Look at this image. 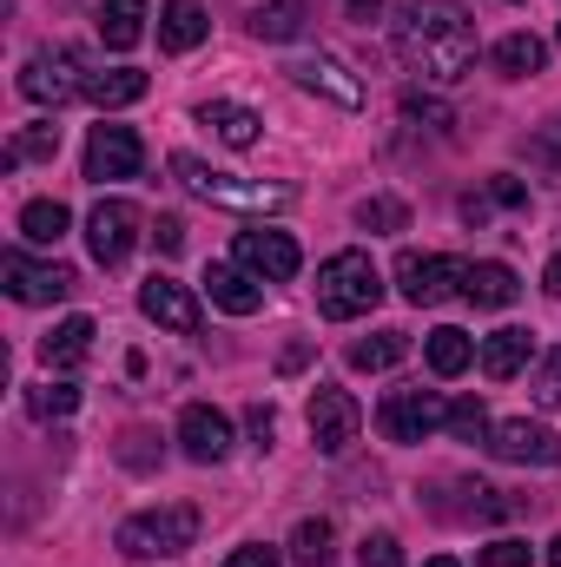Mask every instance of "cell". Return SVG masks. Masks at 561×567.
Segmentation results:
<instances>
[{
	"mask_svg": "<svg viewBox=\"0 0 561 567\" xmlns=\"http://www.w3.org/2000/svg\"><path fill=\"white\" fill-rule=\"evenodd\" d=\"M238 265L258 284H290L297 265H304V251H297L290 231H265V225H258V231H238Z\"/></svg>",
	"mask_w": 561,
	"mask_h": 567,
	"instance_id": "13",
	"label": "cell"
},
{
	"mask_svg": "<svg viewBox=\"0 0 561 567\" xmlns=\"http://www.w3.org/2000/svg\"><path fill=\"white\" fill-rule=\"evenodd\" d=\"M145 86H152V80H145L140 66H93V73H86V100H93L100 113L145 100Z\"/></svg>",
	"mask_w": 561,
	"mask_h": 567,
	"instance_id": "20",
	"label": "cell"
},
{
	"mask_svg": "<svg viewBox=\"0 0 561 567\" xmlns=\"http://www.w3.org/2000/svg\"><path fill=\"white\" fill-rule=\"evenodd\" d=\"M172 178H178L185 192H198V198H212V205H238V212H278V205H290L284 185H258V178L212 172V165L192 158V152H172Z\"/></svg>",
	"mask_w": 561,
	"mask_h": 567,
	"instance_id": "4",
	"label": "cell"
},
{
	"mask_svg": "<svg viewBox=\"0 0 561 567\" xmlns=\"http://www.w3.org/2000/svg\"><path fill=\"white\" fill-rule=\"evenodd\" d=\"M542 284H549V297H561V251L549 258V271H542Z\"/></svg>",
	"mask_w": 561,
	"mask_h": 567,
	"instance_id": "45",
	"label": "cell"
},
{
	"mask_svg": "<svg viewBox=\"0 0 561 567\" xmlns=\"http://www.w3.org/2000/svg\"><path fill=\"white\" fill-rule=\"evenodd\" d=\"M377 429H384L390 442H422V435L449 429V403H442L436 390H390L384 410H377Z\"/></svg>",
	"mask_w": 561,
	"mask_h": 567,
	"instance_id": "8",
	"label": "cell"
},
{
	"mask_svg": "<svg viewBox=\"0 0 561 567\" xmlns=\"http://www.w3.org/2000/svg\"><path fill=\"white\" fill-rule=\"evenodd\" d=\"M536 152H542V158H561V120H555V133H549V140L536 145Z\"/></svg>",
	"mask_w": 561,
	"mask_h": 567,
	"instance_id": "46",
	"label": "cell"
},
{
	"mask_svg": "<svg viewBox=\"0 0 561 567\" xmlns=\"http://www.w3.org/2000/svg\"><path fill=\"white\" fill-rule=\"evenodd\" d=\"M205 33H212V20H205L198 0H165V13H159V47L165 53H192Z\"/></svg>",
	"mask_w": 561,
	"mask_h": 567,
	"instance_id": "22",
	"label": "cell"
},
{
	"mask_svg": "<svg viewBox=\"0 0 561 567\" xmlns=\"http://www.w3.org/2000/svg\"><path fill=\"white\" fill-rule=\"evenodd\" d=\"M290 561L297 567H330L337 561V535H330V522H297V535H290Z\"/></svg>",
	"mask_w": 561,
	"mask_h": 567,
	"instance_id": "30",
	"label": "cell"
},
{
	"mask_svg": "<svg viewBox=\"0 0 561 567\" xmlns=\"http://www.w3.org/2000/svg\"><path fill=\"white\" fill-rule=\"evenodd\" d=\"M410 357V337L404 330H377L364 343H350V370H397Z\"/></svg>",
	"mask_w": 561,
	"mask_h": 567,
	"instance_id": "29",
	"label": "cell"
},
{
	"mask_svg": "<svg viewBox=\"0 0 561 567\" xmlns=\"http://www.w3.org/2000/svg\"><path fill=\"white\" fill-rule=\"evenodd\" d=\"M67 225H73V212H67L60 198H33V205L20 212V238H27V245H60Z\"/></svg>",
	"mask_w": 561,
	"mask_h": 567,
	"instance_id": "28",
	"label": "cell"
},
{
	"mask_svg": "<svg viewBox=\"0 0 561 567\" xmlns=\"http://www.w3.org/2000/svg\"><path fill=\"white\" fill-rule=\"evenodd\" d=\"M152 245H159L165 258H178V251H185V225H178V218H159V225H152Z\"/></svg>",
	"mask_w": 561,
	"mask_h": 567,
	"instance_id": "41",
	"label": "cell"
},
{
	"mask_svg": "<svg viewBox=\"0 0 561 567\" xmlns=\"http://www.w3.org/2000/svg\"><path fill=\"white\" fill-rule=\"evenodd\" d=\"M422 567H462V561H449V555H436V561H422Z\"/></svg>",
	"mask_w": 561,
	"mask_h": 567,
	"instance_id": "47",
	"label": "cell"
},
{
	"mask_svg": "<svg viewBox=\"0 0 561 567\" xmlns=\"http://www.w3.org/2000/svg\"><path fill=\"white\" fill-rule=\"evenodd\" d=\"M225 567H284V555L278 548H265V542H252V548H238Z\"/></svg>",
	"mask_w": 561,
	"mask_h": 567,
	"instance_id": "42",
	"label": "cell"
},
{
	"mask_svg": "<svg viewBox=\"0 0 561 567\" xmlns=\"http://www.w3.org/2000/svg\"><path fill=\"white\" fill-rule=\"evenodd\" d=\"M178 449H185L198 468H212V462L232 455V423H225L212 403H185V410H178Z\"/></svg>",
	"mask_w": 561,
	"mask_h": 567,
	"instance_id": "14",
	"label": "cell"
},
{
	"mask_svg": "<svg viewBox=\"0 0 561 567\" xmlns=\"http://www.w3.org/2000/svg\"><path fill=\"white\" fill-rule=\"evenodd\" d=\"M469 284V265L462 258H442V251H404L397 258V290L410 297V303H449L456 290Z\"/></svg>",
	"mask_w": 561,
	"mask_h": 567,
	"instance_id": "6",
	"label": "cell"
},
{
	"mask_svg": "<svg viewBox=\"0 0 561 567\" xmlns=\"http://www.w3.org/2000/svg\"><path fill=\"white\" fill-rule=\"evenodd\" d=\"M192 542H198L192 502H165V508H145V515L120 522V555H133V561H178Z\"/></svg>",
	"mask_w": 561,
	"mask_h": 567,
	"instance_id": "3",
	"label": "cell"
},
{
	"mask_svg": "<svg viewBox=\"0 0 561 567\" xmlns=\"http://www.w3.org/2000/svg\"><path fill=\"white\" fill-rule=\"evenodd\" d=\"M489 198H496V205H509V212H522V205H529V185H522V178H509V172H496V178H489Z\"/></svg>",
	"mask_w": 561,
	"mask_h": 567,
	"instance_id": "40",
	"label": "cell"
},
{
	"mask_svg": "<svg viewBox=\"0 0 561 567\" xmlns=\"http://www.w3.org/2000/svg\"><path fill=\"white\" fill-rule=\"evenodd\" d=\"M27 410H33L40 423H67V416L80 410V390H73L67 377H53V383H40V390H27Z\"/></svg>",
	"mask_w": 561,
	"mask_h": 567,
	"instance_id": "31",
	"label": "cell"
},
{
	"mask_svg": "<svg viewBox=\"0 0 561 567\" xmlns=\"http://www.w3.org/2000/svg\"><path fill=\"white\" fill-rule=\"evenodd\" d=\"M357 561L364 567H404V542H397V535H364Z\"/></svg>",
	"mask_w": 561,
	"mask_h": 567,
	"instance_id": "36",
	"label": "cell"
},
{
	"mask_svg": "<svg viewBox=\"0 0 561 567\" xmlns=\"http://www.w3.org/2000/svg\"><path fill=\"white\" fill-rule=\"evenodd\" d=\"M205 290H212V303L232 310V317H252V310L265 303V290H258V278H252L245 265H212V271H205Z\"/></svg>",
	"mask_w": 561,
	"mask_h": 567,
	"instance_id": "19",
	"label": "cell"
},
{
	"mask_svg": "<svg viewBox=\"0 0 561 567\" xmlns=\"http://www.w3.org/2000/svg\"><path fill=\"white\" fill-rule=\"evenodd\" d=\"M462 297L476 303V310H509L516 297H522V278L509 271V265H469V284H462Z\"/></svg>",
	"mask_w": 561,
	"mask_h": 567,
	"instance_id": "23",
	"label": "cell"
},
{
	"mask_svg": "<svg viewBox=\"0 0 561 567\" xmlns=\"http://www.w3.org/2000/svg\"><path fill=\"white\" fill-rule=\"evenodd\" d=\"M542 403H561V350L549 357V370H542Z\"/></svg>",
	"mask_w": 561,
	"mask_h": 567,
	"instance_id": "43",
	"label": "cell"
},
{
	"mask_svg": "<svg viewBox=\"0 0 561 567\" xmlns=\"http://www.w3.org/2000/svg\"><path fill=\"white\" fill-rule=\"evenodd\" d=\"M140 205L133 198H100L93 205V218H86V245H93V258L106 265V271H120L126 258H133V245H140Z\"/></svg>",
	"mask_w": 561,
	"mask_h": 567,
	"instance_id": "7",
	"label": "cell"
},
{
	"mask_svg": "<svg viewBox=\"0 0 561 567\" xmlns=\"http://www.w3.org/2000/svg\"><path fill=\"white\" fill-rule=\"evenodd\" d=\"M489 455L496 462H522V468H555L561 462V435L542 423H529V416H509V423H489Z\"/></svg>",
	"mask_w": 561,
	"mask_h": 567,
	"instance_id": "9",
	"label": "cell"
},
{
	"mask_svg": "<svg viewBox=\"0 0 561 567\" xmlns=\"http://www.w3.org/2000/svg\"><path fill=\"white\" fill-rule=\"evenodd\" d=\"M100 40L113 53H133L145 40V0H100Z\"/></svg>",
	"mask_w": 561,
	"mask_h": 567,
	"instance_id": "24",
	"label": "cell"
},
{
	"mask_svg": "<svg viewBox=\"0 0 561 567\" xmlns=\"http://www.w3.org/2000/svg\"><path fill=\"white\" fill-rule=\"evenodd\" d=\"M377 7H384V0H344V13H350V20H377Z\"/></svg>",
	"mask_w": 561,
	"mask_h": 567,
	"instance_id": "44",
	"label": "cell"
},
{
	"mask_svg": "<svg viewBox=\"0 0 561 567\" xmlns=\"http://www.w3.org/2000/svg\"><path fill=\"white\" fill-rule=\"evenodd\" d=\"M145 165V145L133 126H93V140H86V178L93 185H113V178H140Z\"/></svg>",
	"mask_w": 561,
	"mask_h": 567,
	"instance_id": "10",
	"label": "cell"
},
{
	"mask_svg": "<svg viewBox=\"0 0 561 567\" xmlns=\"http://www.w3.org/2000/svg\"><path fill=\"white\" fill-rule=\"evenodd\" d=\"M304 20H310V7H304V0H265V7L252 13V33H258V40H272V47H284V40H297V33H304Z\"/></svg>",
	"mask_w": 561,
	"mask_h": 567,
	"instance_id": "26",
	"label": "cell"
},
{
	"mask_svg": "<svg viewBox=\"0 0 561 567\" xmlns=\"http://www.w3.org/2000/svg\"><path fill=\"white\" fill-rule=\"evenodd\" d=\"M357 225H364V231H404V225H410V205H404V198H364V205H357Z\"/></svg>",
	"mask_w": 561,
	"mask_h": 567,
	"instance_id": "33",
	"label": "cell"
},
{
	"mask_svg": "<svg viewBox=\"0 0 561 567\" xmlns=\"http://www.w3.org/2000/svg\"><path fill=\"white\" fill-rule=\"evenodd\" d=\"M152 442H159L152 429H126V435H120V462H126V468H152V462H159Z\"/></svg>",
	"mask_w": 561,
	"mask_h": 567,
	"instance_id": "35",
	"label": "cell"
},
{
	"mask_svg": "<svg viewBox=\"0 0 561 567\" xmlns=\"http://www.w3.org/2000/svg\"><path fill=\"white\" fill-rule=\"evenodd\" d=\"M198 126H212V133L232 145V152H252L265 120H258L252 106H238V100H205V106H198Z\"/></svg>",
	"mask_w": 561,
	"mask_h": 567,
	"instance_id": "18",
	"label": "cell"
},
{
	"mask_svg": "<svg viewBox=\"0 0 561 567\" xmlns=\"http://www.w3.org/2000/svg\"><path fill=\"white\" fill-rule=\"evenodd\" d=\"M140 310L159 323V330H178V337L198 330V297H192L178 278H159V271H152V278L140 284Z\"/></svg>",
	"mask_w": 561,
	"mask_h": 567,
	"instance_id": "15",
	"label": "cell"
},
{
	"mask_svg": "<svg viewBox=\"0 0 561 567\" xmlns=\"http://www.w3.org/2000/svg\"><path fill=\"white\" fill-rule=\"evenodd\" d=\"M86 60L73 53V47H47V53H33L27 66H20V93L33 100V106H67V100H80L86 93Z\"/></svg>",
	"mask_w": 561,
	"mask_h": 567,
	"instance_id": "5",
	"label": "cell"
},
{
	"mask_svg": "<svg viewBox=\"0 0 561 567\" xmlns=\"http://www.w3.org/2000/svg\"><path fill=\"white\" fill-rule=\"evenodd\" d=\"M377 303H384V271L370 265V251H337L317 265V310L330 323H350Z\"/></svg>",
	"mask_w": 561,
	"mask_h": 567,
	"instance_id": "2",
	"label": "cell"
},
{
	"mask_svg": "<svg viewBox=\"0 0 561 567\" xmlns=\"http://www.w3.org/2000/svg\"><path fill=\"white\" fill-rule=\"evenodd\" d=\"M40 357H47V370H80V363L93 357V317H67V323H53L47 343H40Z\"/></svg>",
	"mask_w": 561,
	"mask_h": 567,
	"instance_id": "21",
	"label": "cell"
},
{
	"mask_svg": "<svg viewBox=\"0 0 561 567\" xmlns=\"http://www.w3.org/2000/svg\"><path fill=\"white\" fill-rule=\"evenodd\" d=\"M496 73H509V80H529V73H542V60H549V47L536 40V33H509V40H496Z\"/></svg>",
	"mask_w": 561,
	"mask_h": 567,
	"instance_id": "27",
	"label": "cell"
},
{
	"mask_svg": "<svg viewBox=\"0 0 561 567\" xmlns=\"http://www.w3.org/2000/svg\"><path fill=\"white\" fill-rule=\"evenodd\" d=\"M482 567H536V555H529V542H489Z\"/></svg>",
	"mask_w": 561,
	"mask_h": 567,
	"instance_id": "37",
	"label": "cell"
},
{
	"mask_svg": "<svg viewBox=\"0 0 561 567\" xmlns=\"http://www.w3.org/2000/svg\"><path fill=\"white\" fill-rule=\"evenodd\" d=\"M449 429H456L462 442H482V435H489V410H482L476 396H462V403H449Z\"/></svg>",
	"mask_w": 561,
	"mask_h": 567,
	"instance_id": "34",
	"label": "cell"
},
{
	"mask_svg": "<svg viewBox=\"0 0 561 567\" xmlns=\"http://www.w3.org/2000/svg\"><path fill=\"white\" fill-rule=\"evenodd\" d=\"M0 278L13 290V303H60V297L80 290V278H73L67 265H33L27 251H7V258H0Z\"/></svg>",
	"mask_w": 561,
	"mask_h": 567,
	"instance_id": "12",
	"label": "cell"
},
{
	"mask_svg": "<svg viewBox=\"0 0 561 567\" xmlns=\"http://www.w3.org/2000/svg\"><path fill=\"white\" fill-rule=\"evenodd\" d=\"M404 120H422V126L442 133V126H449V106H442V100H422V93H404Z\"/></svg>",
	"mask_w": 561,
	"mask_h": 567,
	"instance_id": "38",
	"label": "cell"
},
{
	"mask_svg": "<svg viewBox=\"0 0 561 567\" xmlns=\"http://www.w3.org/2000/svg\"><path fill=\"white\" fill-rule=\"evenodd\" d=\"M549 567H561V542H555V548H549Z\"/></svg>",
	"mask_w": 561,
	"mask_h": 567,
	"instance_id": "48",
	"label": "cell"
},
{
	"mask_svg": "<svg viewBox=\"0 0 561 567\" xmlns=\"http://www.w3.org/2000/svg\"><path fill=\"white\" fill-rule=\"evenodd\" d=\"M397 53L422 80H462L476 66V27L456 0H404L397 13Z\"/></svg>",
	"mask_w": 561,
	"mask_h": 567,
	"instance_id": "1",
	"label": "cell"
},
{
	"mask_svg": "<svg viewBox=\"0 0 561 567\" xmlns=\"http://www.w3.org/2000/svg\"><path fill=\"white\" fill-rule=\"evenodd\" d=\"M304 423H310V442H317L324 455H344V449L357 442V429H364V410H357L350 390H317L310 410H304Z\"/></svg>",
	"mask_w": 561,
	"mask_h": 567,
	"instance_id": "11",
	"label": "cell"
},
{
	"mask_svg": "<svg viewBox=\"0 0 561 567\" xmlns=\"http://www.w3.org/2000/svg\"><path fill=\"white\" fill-rule=\"evenodd\" d=\"M245 429H252L258 449H272V435H278V410H272V403H252V410H245Z\"/></svg>",
	"mask_w": 561,
	"mask_h": 567,
	"instance_id": "39",
	"label": "cell"
},
{
	"mask_svg": "<svg viewBox=\"0 0 561 567\" xmlns=\"http://www.w3.org/2000/svg\"><path fill=\"white\" fill-rule=\"evenodd\" d=\"M304 93H324V100H337V106H364V80L344 66V60H330V53H317V60H290L284 66Z\"/></svg>",
	"mask_w": 561,
	"mask_h": 567,
	"instance_id": "16",
	"label": "cell"
},
{
	"mask_svg": "<svg viewBox=\"0 0 561 567\" xmlns=\"http://www.w3.org/2000/svg\"><path fill=\"white\" fill-rule=\"evenodd\" d=\"M529 350H536V343H529V330H516V323H509V330H489V337H482L476 363H482V377H489V383H509V377H522V370H529Z\"/></svg>",
	"mask_w": 561,
	"mask_h": 567,
	"instance_id": "17",
	"label": "cell"
},
{
	"mask_svg": "<svg viewBox=\"0 0 561 567\" xmlns=\"http://www.w3.org/2000/svg\"><path fill=\"white\" fill-rule=\"evenodd\" d=\"M422 350H429V370H436L442 383H449V377H462V370L476 363V337H469V330H449V323H442V330H429V343H422Z\"/></svg>",
	"mask_w": 561,
	"mask_h": 567,
	"instance_id": "25",
	"label": "cell"
},
{
	"mask_svg": "<svg viewBox=\"0 0 561 567\" xmlns=\"http://www.w3.org/2000/svg\"><path fill=\"white\" fill-rule=\"evenodd\" d=\"M60 152V126L53 120H40V126H20L13 145H7V165H27V158H53Z\"/></svg>",
	"mask_w": 561,
	"mask_h": 567,
	"instance_id": "32",
	"label": "cell"
}]
</instances>
